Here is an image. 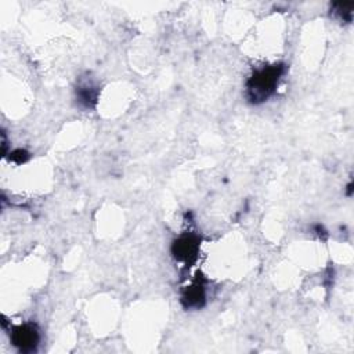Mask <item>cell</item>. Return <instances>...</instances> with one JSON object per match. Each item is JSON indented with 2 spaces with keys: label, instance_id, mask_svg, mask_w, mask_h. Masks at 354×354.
Wrapping results in <instances>:
<instances>
[{
  "label": "cell",
  "instance_id": "6da1fadb",
  "mask_svg": "<svg viewBox=\"0 0 354 354\" xmlns=\"http://www.w3.org/2000/svg\"><path fill=\"white\" fill-rule=\"evenodd\" d=\"M281 75V66H271L257 71L249 82V93L252 94V100H264L278 83Z\"/></svg>",
  "mask_w": 354,
  "mask_h": 354
}]
</instances>
